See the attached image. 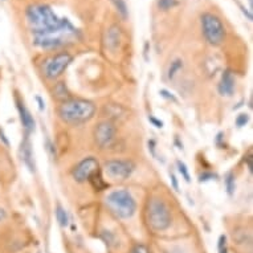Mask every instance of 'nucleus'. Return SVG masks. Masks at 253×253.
<instances>
[{
	"instance_id": "obj_1",
	"label": "nucleus",
	"mask_w": 253,
	"mask_h": 253,
	"mask_svg": "<svg viewBox=\"0 0 253 253\" xmlns=\"http://www.w3.org/2000/svg\"><path fill=\"white\" fill-rule=\"evenodd\" d=\"M25 16L34 35L67 34L76 36L77 29L65 17H58L46 4H32L25 11Z\"/></svg>"
},
{
	"instance_id": "obj_2",
	"label": "nucleus",
	"mask_w": 253,
	"mask_h": 253,
	"mask_svg": "<svg viewBox=\"0 0 253 253\" xmlns=\"http://www.w3.org/2000/svg\"><path fill=\"white\" fill-rule=\"evenodd\" d=\"M96 113V105L86 100L64 101L58 108V116L64 122L69 125H80L93 118Z\"/></svg>"
},
{
	"instance_id": "obj_3",
	"label": "nucleus",
	"mask_w": 253,
	"mask_h": 253,
	"mask_svg": "<svg viewBox=\"0 0 253 253\" xmlns=\"http://www.w3.org/2000/svg\"><path fill=\"white\" fill-rule=\"evenodd\" d=\"M106 204L110 208V211L121 219H129L137 210L135 200L126 190H116L110 192L106 198Z\"/></svg>"
},
{
	"instance_id": "obj_4",
	"label": "nucleus",
	"mask_w": 253,
	"mask_h": 253,
	"mask_svg": "<svg viewBox=\"0 0 253 253\" xmlns=\"http://www.w3.org/2000/svg\"><path fill=\"white\" fill-rule=\"evenodd\" d=\"M147 223L157 232L166 231L171 225L170 208L165 200L153 198L147 204Z\"/></svg>"
},
{
	"instance_id": "obj_5",
	"label": "nucleus",
	"mask_w": 253,
	"mask_h": 253,
	"mask_svg": "<svg viewBox=\"0 0 253 253\" xmlns=\"http://www.w3.org/2000/svg\"><path fill=\"white\" fill-rule=\"evenodd\" d=\"M200 21H202V31L206 40L213 46L223 44L225 39V28L219 17L213 13L206 12L202 15Z\"/></svg>"
},
{
	"instance_id": "obj_6",
	"label": "nucleus",
	"mask_w": 253,
	"mask_h": 253,
	"mask_svg": "<svg viewBox=\"0 0 253 253\" xmlns=\"http://www.w3.org/2000/svg\"><path fill=\"white\" fill-rule=\"evenodd\" d=\"M72 62V56L69 53L54 54L53 57L48 58L44 64V75L46 79L54 80L62 75L68 65Z\"/></svg>"
},
{
	"instance_id": "obj_7",
	"label": "nucleus",
	"mask_w": 253,
	"mask_h": 253,
	"mask_svg": "<svg viewBox=\"0 0 253 253\" xmlns=\"http://www.w3.org/2000/svg\"><path fill=\"white\" fill-rule=\"evenodd\" d=\"M134 163L131 161H122V159H114V161H108L105 163V171L106 174L113 179H127L133 174Z\"/></svg>"
},
{
	"instance_id": "obj_8",
	"label": "nucleus",
	"mask_w": 253,
	"mask_h": 253,
	"mask_svg": "<svg viewBox=\"0 0 253 253\" xmlns=\"http://www.w3.org/2000/svg\"><path fill=\"white\" fill-rule=\"evenodd\" d=\"M97 171H98V162H97V159H94L93 157H89L85 158L84 161H81V162L73 169L72 175H73V178H75L76 182L84 183L86 182V180H89L91 175L96 174Z\"/></svg>"
},
{
	"instance_id": "obj_9",
	"label": "nucleus",
	"mask_w": 253,
	"mask_h": 253,
	"mask_svg": "<svg viewBox=\"0 0 253 253\" xmlns=\"http://www.w3.org/2000/svg\"><path fill=\"white\" fill-rule=\"evenodd\" d=\"M116 126L112 122L104 121V122L98 124L94 129V139H96L97 145L102 149L109 147L116 139Z\"/></svg>"
},
{
	"instance_id": "obj_10",
	"label": "nucleus",
	"mask_w": 253,
	"mask_h": 253,
	"mask_svg": "<svg viewBox=\"0 0 253 253\" xmlns=\"http://www.w3.org/2000/svg\"><path fill=\"white\" fill-rule=\"evenodd\" d=\"M71 35L67 34H52V35H34V44L42 49H53L64 45L69 40Z\"/></svg>"
},
{
	"instance_id": "obj_11",
	"label": "nucleus",
	"mask_w": 253,
	"mask_h": 253,
	"mask_svg": "<svg viewBox=\"0 0 253 253\" xmlns=\"http://www.w3.org/2000/svg\"><path fill=\"white\" fill-rule=\"evenodd\" d=\"M235 90V79L231 71H225L219 84V93L221 96H232Z\"/></svg>"
},
{
	"instance_id": "obj_12",
	"label": "nucleus",
	"mask_w": 253,
	"mask_h": 253,
	"mask_svg": "<svg viewBox=\"0 0 253 253\" xmlns=\"http://www.w3.org/2000/svg\"><path fill=\"white\" fill-rule=\"evenodd\" d=\"M16 104H17V110H19V114H20V120L21 124L24 126V129L27 131H32L35 129V121L34 117L31 116L29 110L24 106V102H21L19 98H16Z\"/></svg>"
},
{
	"instance_id": "obj_13",
	"label": "nucleus",
	"mask_w": 253,
	"mask_h": 253,
	"mask_svg": "<svg viewBox=\"0 0 253 253\" xmlns=\"http://www.w3.org/2000/svg\"><path fill=\"white\" fill-rule=\"evenodd\" d=\"M121 38H122V34H121L120 27L113 25V27H110V28L108 29V32H106V39H105L106 45H108L110 49H116V48L120 46Z\"/></svg>"
},
{
	"instance_id": "obj_14",
	"label": "nucleus",
	"mask_w": 253,
	"mask_h": 253,
	"mask_svg": "<svg viewBox=\"0 0 253 253\" xmlns=\"http://www.w3.org/2000/svg\"><path fill=\"white\" fill-rule=\"evenodd\" d=\"M21 157L23 161L27 165L31 171H35V163H34V154H32V149H31V142L28 138H25L23 145H21Z\"/></svg>"
},
{
	"instance_id": "obj_15",
	"label": "nucleus",
	"mask_w": 253,
	"mask_h": 253,
	"mask_svg": "<svg viewBox=\"0 0 253 253\" xmlns=\"http://www.w3.org/2000/svg\"><path fill=\"white\" fill-rule=\"evenodd\" d=\"M113 5L116 7L117 12L120 15L124 20H126L129 17V8H127V4L125 0H112Z\"/></svg>"
},
{
	"instance_id": "obj_16",
	"label": "nucleus",
	"mask_w": 253,
	"mask_h": 253,
	"mask_svg": "<svg viewBox=\"0 0 253 253\" xmlns=\"http://www.w3.org/2000/svg\"><path fill=\"white\" fill-rule=\"evenodd\" d=\"M54 96L57 97L58 100H65L69 97V91H68L67 86H65V84L64 83H58L53 89Z\"/></svg>"
},
{
	"instance_id": "obj_17",
	"label": "nucleus",
	"mask_w": 253,
	"mask_h": 253,
	"mask_svg": "<svg viewBox=\"0 0 253 253\" xmlns=\"http://www.w3.org/2000/svg\"><path fill=\"white\" fill-rule=\"evenodd\" d=\"M183 68V61L180 60V58H176V60H174V61L171 62L170 68H169V72H167V76H169V79L172 80L176 76V73L178 72L182 71Z\"/></svg>"
},
{
	"instance_id": "obj_18",
	"label": "nucleus",
	"mask_w": 253,
	"mask_h": 253,
	"mask_svg": "<svg viewBox=\"0 0 253 253\" xmlns=\"http://www.w3.org/2000/svg\"><path fill=\"white\" fill-rule=\"evenodd\" d=\"M91 182V184H93V187L96 188L97 191H101V190H104L105 187H106V183L102 180V178H101L100 172L97 171L96 174H93L90 176V179H89Z\"/></svg>"
},
{
	"instance_id": "obj_19",
	"label": "nucleus",
	"mask_w": 253,
	"mask_h": 253,
	"mask_svg": "<svg viewBox=\"0 0 253 253\" xmlns=\"http://www.w3.org/2000/svg\"><path fill=\"white\" fill-rule=\"evenodd\" d=\"M56 216H57V221L60 223V225L61 227H67L68 221H69L68 220V213L60 204H57V208H56Z\"/></svg>"
},
{
	"instance_id": "obj_20",
	"label": "nucleus",
	"mask_w": 253,
	"mask_h": 253,
	"mask_svg": "<svg viewBox=\"0 0 253 253\" xmlns=\"http://www.w3.org/2000/svg\"><path fill=\"white\" fill-rule=\"evenodd\" d=\"M158 7L162 11H169V9L174 8L178 5V0H158Z\"/></svg>"
},
{
	"instance_id": "obj_21",
	"label": "nucleus",
	"mask_w": 253,
	"mask_h": 253,
	"mask_svg": "<svg viewBox=\"0 0 253 253\" xmlns=\"http://www.w3.org/2000/svg\"><path fill=\"white\" fill-rule=\"evenodd\" d=\"M225 186H227V191H228V195L232 196L233 192H235V188H236V184H235V176H233L232 172H229L225 178Z\"/></svg>"
},
{
	"instance_id": "obj_22",
	"label": "nucleus",
	"mask_w": 253,
	"mask_h": 253,
	"mask_svg": "<svg viewBox=\"0 0 253 253\" xmlns=\"http://www.w3.org/2000/svg\"><path fill=\"white\" fill-rule=\"evenodd\" d=\"M176 165H178L179 172L182 174V176L184 178V180H186V182H190V180H191V178H190V172H188V169H187L186 165H184L182 161H178V162H176Z\"/></svg>"
},
{
	"instance_id": "obj_23",
	"label": "nucleus",
	"mask_w": 253,
	"mask_h": 253,
	"mask_svg": "<svg viewBox=\"0 0 253 253\" xmlns=\"http://www.w3.org/2000/svg\"><path fill=\"white\" fill-rule=\"evenodd\" d=\"M217 249H219V253H228V248H227V237H225L224 235H221V236L219 237Z\"/></svg>"
},
{
	"instance_id": "obj_24",
	"label": "nucleus",
	"mask_w": 253,
	"mask_h": 253,
	"mask_svg": "<svg viewBox=\"0 0 253 253\" xmlns=\"http://www.w3.org/2000/svg\"><path fill=\"white\" fill-rule=\"evenodd\" d=\"M248 121H249L248 114L243 113V114H240V116H237L236 126H239V127H243V126H245V125L248 124Z\"/></svg>"
},
{
	"instance_id": "obj_25",
	"label": "nucleus",
	"mask_w": 253,
	"mask_h": 253,
	"mask_svg": "<svg viewBox=\"0 0 253 253\" xmlns=\"http://www.w3.org/2000/svg\"><path fill=\"white\" fill-rule=\"evenodd\" d=\"M130 253H150V252H149V249H147V247H146V245L137 244L133 249H131V252H130Z\"/></svg>"
},
{
	"instance_id": "obj_26",
	"label": "nucleus",
	"mask_w": 253,
	"mask_h": 253,
	"mask_svg": "<svg viewBox=\"0 0 253 253\" xmlns=\"http://www.w3.org/2000/svg\"><path fill=\"white\" fill-rule=\"evenodd\" d=\"M149 121H150V122H151V124L154 125V126H155V127H158V129H162V127H163V122H162V121L157 120L155 117H149Z\"/></svg>"
},
{
	"instance_id": "obj_27",
	"label": "nucleus",
	"mask_w": 253,
	"mask_h": 253,
	"mask_svg": "<svg viewBox=\"0 0 253 253\" xmlns=\"http://www.w3.org/2000/svg\"><path fill=\"white\" fill-rule=\"evenodd\" d=\"M215 178V175L211 174V172H204V174L200 175V182H207V180H211V179Z\"/></svg>"
},
{
	"instance_id": "obj_28",
	"label": "nucleus",
	"mask_w": 253,
	"mask_h": 253,
	"mask_svg": "<svg viewBox=\"0 0 253 253\" xmlns=\"http://www.w3.org/2000/svg\"><path fill=\"white\" fill-rule=\"evenodd\" d=\"M161 94H162V97H165V98H169V100H172L174 102H176V98L171 94L170 91H167L166 89H162V90H161Z\"/></svg>"
},
{
	"instance_id": "obj_29",
	"label": "nucleus",
	"mask_w": 253,
	"mask_h": 253,
	"mask_svg": "<svg viewBox=\"0 0 253 253\" xmlns=\"http://www.w3.org/2000/svg\"><path fill=\"white\" fill-rule=\"evenodd\" d=\"M239 5H240V9H241V12L244 13V15H245V17H247V19H248V20H251V21H252V19H253V17H252V12H251V11H248V9L245 8L244 5H241V4H239Z\"/></svg>"
},
{
	"instance_id": "obj_30",
	"label": "nucleus",
	"mask_w": 253,
	"mask_h": 253,
	"mask_svg": "<svg viewBox=\"0 0 253 253\" xmlns=\"http://www.w3.org/2000/svg\"><path fill=\"white\" fill-rule=\"evenodd\" d=\"M5 217H7V213H5V211L3 208H0V221H3Z\"/></svg>"
},
{
	"instance_id": "obj_31",
	"label": "nucleus",
	"mask_w": 253,
	"mask_h": 253,
	"mask_svg": "<svg viewBox=\"0 0 253 253\" xmlns=\"http://www.w3.org/2000/svg\"><path fill=\"white\" fill-rule=\"evenodd\" d=\"M171 180H172V184H174V188L175 190H178V183H176V178H175L174 174H171Z\"/></svg>"
},
{
	"instance_id": "obj_32",
	"label": "nucleus",
	"mask_w": 253,
	"mask_h": 253,
	"mask_svg": "<svg viewBox=\"0 0 253 253\" xmlns=\"http://www.w3.org/2000/svg\"><path fill=\"white\" fill-rule=\"evenodd\" d=\"M154 146H155V142L151 139V141H149V149L151 150V153H153V155H155V153H154Z\"/></svg>"
},
{
	"instance_id": "obj_33",
	"label": "nucleus",
	"mask_w": 253,
	"mask_h": 253,
	"mask_svg": "<svg viewBox=\"0 0 253 253\" xmlns=\"http://www.w3.org/2000/svg\"><path fill=\"white\" fill-rule=\"evenodd\" d=\"M252 159H253V158L251 157V155L247 158V161H248V167H249V170H251V171H252Z\"/></svg>"
},
{
	"instance_id": "obj_34",
	"label": "nucleus",
	"mask_w": 253,
	"mask_h": 253,
	"mask_svg": "<svg viewBox=\"0 0 253 253\" xmlns=\"http://www.w3.org/2000/svg\"><path fill=\"white\" fill-rule=\"evenodd\" d=\"M38 101H39V104H40V110H42V109L45 108V105H44V102H42V100L40 98V97H38Z\"/></svg>"
},
{
	"instance_id": "obj_35",
	"label": "nucleus",
	"mask_w": 253,
	"mask_h": 253,
	"mask_svg": "<svg viewBox=\"0 0 253 253\" xmlns=\"http://www.w3.org/2000/svg\"><path fill=\"white\" fill-rule=\"evenodd\" d=\"M248 1H249V5H251V8H252V3H253V1H252V0H248Z\"/></svg>"
}]
</instances>
